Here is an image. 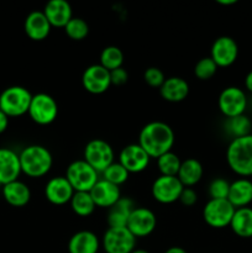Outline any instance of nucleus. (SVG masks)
I'll return each mask as SVG.
<instances>
[{
	"label": "nucleus",
	"mask_w": 252,
	"mask_h": 253,
	"mask_svg": "<svg viewBox=\"0 0 252 253\" xmlns=\"http://www.w3.org/2000/svg\"><path fill=\"white\" fill-rule=\"evenodd\" d=\"M82 84L83 88L90 94L99 95L105 93L111 85L110 72L100 64H91L86 67L82 74Z\"/></svg>",
	"instance_id": "14"
},
{
	"label": "nucleus",
	"mask_w": 252,
	"mask_h": 253,
	"mask_svg": "<svg viewBox=\"0 0 252 253\" xmlns=\"http://www.w3.org/2000/svg\"><path fill=\"white\" fill-rule=\"evenodd\" d=\"M29 116L34 123L39 125H49L58 115V104L56 99L46 93H39L32 95L29 108Z\"/></svg>",
	"instance_id": "8"
},
{
	"label": "nucleus",
	"mask_w": 252,
	"mask_h": 253,
	"mask_svg": "<svg viewBox=\"0 0 252 253\" xmlns=\"http://www.w3.org/2000/svg\"><path fill=\"white\" fill-rule=\"evenodd\" d=\"M101 174H103L104 180L120 187L121 184H124V183L128 179L130 173H128L119 162H113L103 173H101Z\"/></svg>",
	"instance_id": "33"
},
{
	"label": "nucleus",
	"mask_w": 252,
	"mask_h": 253,
	"mask_svg": "<svg viewBox=\"0 0 252 253\" xmlns=\"http://www.w3.org/2000/svg\"><path fill=\"white\" fill-rule=\"evenodd\" d=\"M21 172L27 177L40 178L51 170L53 158L48 148L41 145L26 146L19 153Z\"/></svg>",
	"instance_id": "3"
},
{
	"label": "nucleus",
	"mask_w": 252,
	"mask_h": 253,
	"mask_svg": "<svg viewBox=\"0 0 252 253\" xmlns=\"http://www.w3.org/2000/svg\"><path fill=\"white\" fill-rule=\"evenodd\" d=\"M143 79H145V82L150 86L160 89L162 86V84L165 83L166 77L165 73L160 68H157V67H150L143 73Z\"/></svg>",
	"instance_id": "36"
},
{
	"label": "nucleus",
	"mask_w": 252,
	"mask_h": 253,
	"mask_svg": "<svg viewBox=\"0 0 252 253\" xmlns=\"http://www.w3.org/2000/svg\"><path fill=\"white\" fill-rule=\"evenodd\" d=\"M232 232L242 239L252 237V208H239L235 210V214L230 222Z\"/></svg>",
	"instance_id": "27"
},
{
	"label": "nucleus",
	"mask_w": 252,
	"mask_h": 253,
	"mask_svg": "<svg viewBox=\"0 0 252 253\" xmlns=\"http://www.w3.org/2000/svg\"><path fill=\"white\" fill-rule=\"evenodd\" d=\"M162 99L169 103H180L189 94V84L180 77H169L166 78L165 83L160 88Z\"/></svg>",
	"instance_id": "23"
},
{
	"label": "nucleus",
	"mask_w": 252,
	"mask_h": 253,
	"mask_svg": "<svg viewBox=\"0 0 252 253\" xmlns=\"http://www.w3.org/2000/svg\"><path fill=\"white\" fill-rule=\"evenodd\" d=\"M32 94L29 89L12 85L4 89L0 94V110L9 118H17L29 113Z\"/></svg>",
	"instance_id": "4"
},
{
	"label": "nucleus",
	"mask_w": 252,
	"mask_h": 253,
	"mask_svg": "<svg viewBox=\"0 0 252 253\" xmlns=\"http://www.w3.org/2000/svg\"><path fill=\"white\" fill-rule=\"evenodd\" d=\"M197 200H198V194L193 188H187V187L183 188L179 197V202L182 203L183 205H185V207H193V205L197 203Z\"/></svg>",
	"instance_id": "37"
},
{
	"label": "nucleus",
	"mask_w": 252,
	"mask_h": 253,
	"mask_svg": "<svg viewBox=\"0 0 252 253\" xmlns=\"http://www.w3.org/2000/svg\"><path fill=\"white\" fill-rule=\"evenodd\" d=\"M1 193L5 202L15 208L25 207L31 199V190L29 185L19 179L2 185Z\"/></svg>",
	"instance_id": "21"
},
{
	"label": "nucleus",
	"mask_w": 252,
	"mask_h": 253,
	"mask_svg": "<svg viewBox=\"0 0 252 253\" xmlns=\"http://www.w3.org/2000/svg\"><path fill=\"white\" fill-rule=\"evenodd\" d=\"M69 204L74 214L82 217L90 216L96 208L89 192H74Z\"/></svg>",
	"instance_id": "28"
},
{
	"label": "nucleus",
	"mask_w": 252,
	"mask_h": 253,
	"mask_svg": "<svg viewBox=\"0 0 252 253\" xmlns=\"http://www.w3.org/2000/svg\"><path fill=\"white\" fill-rule=\"evenodd\" d=\"M180 163H182V161L172 151L157 158V168L160 170L161 175L177 177L178 170L180 168Z\"/></svg>",
	"instance_id": "31"
},
{
	"label": "nucleus",
	"mask_w": 252,
	"mask_h": 253,
	"mask_svg": "<svg viewBox=\"0 0 252 253\" xmlns=\"http://www.w3.org/2000/svg\"><path fill=\"white\" fill-rule=\"evenodd\" d=\"M216 2L219 5H222V6H230V5L236 4L237 0H216Z\"/></svg>",
	"instance_id": "42"
},
{
	"label": "nucleus",
	"mask_w": 252,
	"mask_h": 253,
	"mask_svg": "<svg viewBox=\"0 0 252 253\" xmlns=\"http://www.w3.org/2000/svg\"><path fill=\"white\" fill-rule=\"evenodd\" d=\"M165 253H188V252L185 251L184 249H182V247L173 246V247H169V249H168Z\"/></svg>",
	"instance_id": "41"
},
{
	"label": "nucleus",
	"mask_w": 252,
	"mask_h": 253,
	"mask_svg": "<svg viewBox=\"0 0 252 253\" xmlns=\"http://www.w3.org/2000/svg\"><path fill=\"white\" fill-rule=\"evenodd\" d=\"M230 190V183L224 178H215L209 184L210 199H227Z\"/></svg>",
	"instance_id": "35"
},
{
	"label": "nucleus",
	"mask_w": 252,
	"mask_h": 253,
	"mask_svg": "<svg viewBox=\"0 0 252 253\" xmlns=\"http://www.w3.org/2000/svg\"><path fill=\"white\" fill-rule=\"evenodd\" d=\"M114 157L115 153L110 143L101 138L90 140L84 147L83 160L98 173H103L114 162Z\"/></svg>",
	"instance_id": "6"
},
{
	"label": "nucleus",
	"mask_w": 252,
	"mask_h": 253,
	"mask_svg": "<svg viewBox=\"0 0 252 253\" xmlns=\"http://www.w3.org/2000/svg\"><path fill=\"white\" fill-rule=\"evenodd\" d=\"M21 173L19 155L11 148L0 147V185L17 180Z\"/></svg>",
	"instance_id": "17"
},
{
	"label": "nucleus",
	"mask_w": 252,
	"mask_h": 253,
	"mask_svg": "<svg viewBox=\"0 0 252 253\" xmlns=\"http://www.w3.org/2000/svg\"><path fill=\"white\" fill-rule=\"evenodd\" d=\"M183 188L184 187L177 177L160 175L153 180L151 193L156 202L161 204H172L179 200Z\"/></svg>",
	"instance_id": "11"
},
{
	"label": "nucleus",
	"mask_w": 252,
	"mask_h": 253,
	"mask_svg": "<svg viewBox=\"0 0 252 253\" xmlns=\"http://www.w3.org/2000/svg\"><path fill=\"white\" fill-rule=\"evenodd\" d=\"M52 27L64 29L69 20L73 17L72 6L67 0H49L42 10Z\"/></svg>",
	"instance_id": "19"
},
{
	"label": "nucleus",
	"mask_w": 252,
	"mask_h": 253,
	"mask_svg": "<svg viewBox=\"0 0 252 253\" xmlns=\"http://www.w3.org/2000/svg\"><path fill=\"white\" fill-rule=\"evenodd\" d=\"M245 88L252 93V71H250L245 77Z\"/></svg>",
	"instance_id": "40"
},
{
	"label": "nucleus",
	"mask_w": 252,
	"mask_h": 253,
	"mask_svg": "<svg viewBox=\"0 0 252 253\" xmlns=\"http://www.w3.org/2000/svg\"><path fill=\"white\" fill-rule=\"evenodd\" d=\"M124 53L119 47L108 46L101 51L100 53V66L108 69L109 72L123 67Z\"/></svg>",
	"instance_id": "30"
},
{
	"label": "nucleus",
	"mask_w": 252,
	"mask_h": 253,
	"mask_svg": "<svg viewBox=\"0 0 252 253\" xmlns=\"http://www.w3.org/2000/svg\"><path fill=\"white\" fill-rule=\"evenodd\" d=\"M235 208L227 199H209L203 209V219L214 229H224L230 226Z\"/></svg>",
	"instance_id": "7"
},
{
	"label": "nucleus",
	"mask_w": 252,
	"mask_h": 253,
	"mask_svg": "<svg viewBox=\"0 0 252 253\" xmlns=\"http://www.w3.org/2000/svg\"><path fill=\"white\" fill-rule=\"evenodd\" d=\"M131 253H150L148 251H146V250H141V249H135Z\"/></svg>",
	"instance_id": "43"
},
{
	"label": "nucleus",
	"mask_w": 252,
	"mask_h": 253,
	"mask_svg": "<svg viewBox=\"0 0 252 253\" xmlns=\"http://www.w3.org/2000/svg\"><path fill=\"white\" fill-rule=\"evenodd\" d=\"M137 143L151 158L157 160L162 155L172 151L174 132L172 127L163 121H151L141 128Z\"/></svg>",
	"instance_id": "1"
},
{
	"label": "nucleus",
	"mask_w": 252,
	"mask_h": 253,
	"mask_svg": "<svg viewBox=\"0 0 252 253\" xmlns=\"http://www.w3.org/2000/svg\"><path fill=\"white\" fill-rule=\"evenodd\" d=\"M226 162L230 169L241 178L252 175V133L232 138L226 150Z\"/></svg>",
	"instance_id": "2"
},
{
	"label": "nucleus",
	"mask_w": 252,
	"mask_h": 253,
	"mask_svg": "<svg viewBox=\"0 0 252 253\" xmlns=\"http://www.w3.org/2000/svg\"><path fill=\"white\" fill-rule=\"evenodd\" d=\"M25 32H26L27 37L32 41H42V40L47 39V36L51 32V24L47 20L46 15L43 11H36L30 12L25 19L24 24Z\"/></svg>",
	"instance_id": "20"
},
{
	"label": "nucleus",
	"mask_w": 252,
	"mask_h": 253,
	"mask_svg": "<svg viewBox=\"0 0 252 253\" xmlns=\"http://www.w3.org/2000/svg\"><path fill=\"white\" fill-rule=\"evenodd\" d=\"M156 225H157V217L155 212L147 208L138 207L131 212L126 227L136 239H138L152 234L156 229Z\"/></svg>",
	"instance_id": "13"
},
{
	"label": "nucleus",
	"mask_w": 252,
	"mask_h": 253,
	"mask_svg": "<svg viewBox=\"0 0 252 253\" xmlns=\"http://www.w3.org/2000/svg\"><path fill=\"white\" fill-rule=\"evenodd\" d=\"M89 193L96 207L106 208V209H110L121 198L120 188L104 179H99Z\"/></svg>",
	"instance_id": "18"
},
{
	"label": "nucleus",
	"mask_w": 252,
	"mask_h": 253,
	"mask_svg": "<svg viewBox=\"0 0 252 253\" xmlns=\"http://www.w3.org/2000/svg\"><path fill=\"white\" fill-rule=\"evenodd\" d=\"M74 189L66 177H53L44 185V197L51 204L64 205L71 202Z\"/></svg>",
	"instance_id": "16"
},
{
	"label": "nucleus",
	"mask_w": 252,
	"mask_h": 253,
	"mask_svg": "<svg viewBox=\"0 0 252 253\" xmlns=\"http://www.w3.org/2000/svg\"><path fill=\"white\" fill-rule=\"evenodd\" d=\"M135 209L133 202L130 198L121 197L113 207L109 209L108 220L109 227H126L131 212Z\"/></svg>",
	"instance_id": "25"
},
{
	"label": "nucleus",
	"mask_w": 252,
	"mask_h": 253,
	"mask_svg": "<svg viewBox=\"0 0 252 253\" xmlns=\"http://www.w3.org/2000/svg\"><path fill=\"white\" fill-rule=\"evenodd\" d=\"M101 245L106 253H131L136 249V237L127 227H108Z\"/></svg>",
	"instance_id": "9"
},
{
	"label": "nucleus",
	"mask_w": 252,
	"mask_h": 253,
	"mask_svg": "<svg viewBox=\"0 0 252 253\" xmlns=\"http://www.w3.org/2000/svg\"><path fill=\"white\" fill-rule=\"evenodd\" d=\"M252 123L249 116L239 115L235 118H229L225 121V131L232 136V138L244 137V136L251 135Z\"/></svg>",
	"instance_id": "29"
},
{
	"label": "nucleus",
	"mask_w": 252,
	"mask_h": 253,
	"mask_svg": "<svg viewBox=\"0 0 252 253\" xmlns=\"http://www.w3.org/2000/svg\"><path fill=\"white\" fill-rule=\"evenodd\" d=\"M227 200L234 205L235 209L249 207L252 203V180L249 178H239L230 183Z\"/></svg>",
	"instance_id": "24"
},
{
	"label": "nucleus",
	"mask_w": 252,
	"mask_h": 253,
	"mask_svg": "<svg viewBox=\"0 0 252 253\" xmlns=\"http://www.w3.org/2000/svg\"><path fill=\"white\" fill-rule=\"evenodd\" d=\"M64 32L67 36L74 41H82L85 39L89 34V25L85 20L81 17H72L68 24L64 26Z\"/></svg>",
	"instance_id": "32"
},
{
	"label": "nucleus",
	"mask_w": 252,
	"mask_h": 253,
	"mask_svg": "<svg viewBox=\"0 0 252 253\" xmlns=\"http://www.w3.org/2000/svg\"><path fill=\"white\" fill-rule=\"evenodd\" d=\"M209 57L215 62L217 68H226L232 66L239 57L237 42L230 36L217 37L212 42Z\"/></svg>",
	"instance_id": "12"
},
{
	"label": "nucleus",
	"mask_w": 252,
	"mask_h": 253,
	"mask_svg": "<svg viewBox=\"0 0 252 253\" xmlns=\"http://www.w3.org/2000/svg\"><path fill=\"white\" fill-rule=\"evenodd\" d=\"M100 241L94 232L82 230L72 235L68 241L69 253H98Z\"/></svg>",
	"instance_id": "22"
},
{
	"label": "nucleus",
	"mask_w": 252,
	"mask_h": 253,
	"mask_svg": "<svg viewBox=\"0 0 252 253\" xmlns=\"http://www.w3.org/2000/svg\"><path fill=\"white\" fill-rule=\"evenodd\" d=\"M9 126V116L0 110V133L5 132Z\"/></svg>",
	"instance_id": "39"
},
{
	"label": "nucleus",
	"mask_w": 252,
	"mask_h": 253,
	"mask_svg": "<svg viewBox=\"0 0 252 253\" xmlns=\"http://www.w3.org/2000/svg\"><path fill=\"white\" fill-rule=\"evenodd\" d=\"M64 177L67 178L74 192H90L91 188L99 180L98 172L84 160L72 162L67 167Z\"/></svg>",
	"instance_id": "5"
},
{
	"label": "nucleus",
	"mask_w": 252,
	"mask_h": 253,
	"mask_svg": "<svg viewBox=\"0 0 252 253\" xmlns=\"http://www.w3.org/2000/svg\"><path fill=\"white\" fill-rule=\"evenodd\" d=\"M111 85H124L126 84L128 79V73L124 67H120L118 69H114L110 72Z\"/></svg>",
	"instance_id": "38"
},
{
	"label": "nucleus",
	"mask_w": 252,
	"mask_h": 253,
	"mask_svg": "<svg viewBox=\"0 0 252 253\" xmlns=\"http://www.w3.org/2000/svg\"><path fill=\"white\" fill-rule=\"evenodd\" d=\"M217 66L210 57L199 59L194 67V74L200 81H208L216 74Z\"/></svg>",
	"instance_id": "34"
},
{
	"label": "nucleus",
	"mask_w": 252,
	"mask_h": 253,
	"mask_svg": "<svg viewBox=\"0 0 252 253\" xmlns=\"http://www.w3.org/2000/svg\"><path fill=\"white\" fill-rule=\"evenodd\" d=\"M203 174H204V168L202 163L195 158H187L180 163L177 178L180 180L183 187L192 188L202 180Z\"/></svg>",
	"instance_id": "26"
},
{
	"label": "nucleus",
	"mask_w": 252,
	"mask_h": 253,
	"mask_svg": "<svg viewBox=\"0 0 252 253\" xmlns=\"http://www.w3.org/2000/svg\"><path fill=\"white\" fill-rule=\"evenodd\" d=\"M150 161L151 157L138 143H130L120 151L118 162L131 174L143 172L150 165Z\"/></svg>",
	"instance_id": "15"
},
{
	"label": "nucleus",
	"mask_w": 252,
	"mask_h": 253,
	"mask_svg": "<svg viewBox=\"0 0 252 253\" xmlns=\"http://www.w3.org/2000/svg\"><path fill=\"white\" fill-rule=\"evenodd\" d=\"M217 106L226 119L244 115L247 108L246 93L239 86H227L220 93Z\"/></svg>",
	"instance_id": "10"
}]
</instances>
